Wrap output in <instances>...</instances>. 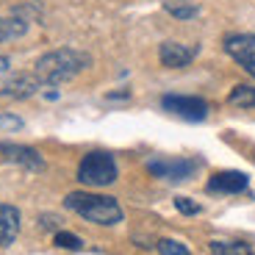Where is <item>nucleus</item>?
I'll return each instance as SVG.
<instances>
[{
    "mask_svg": "<svg viewBox=\"0 0 255 255\" xmlns=\"http://www.w3.org/2000/svg\"><path fill=\"white\" fill-rule=\"evenodd\" d=\"M92 64V58L81 50H72V47H58V50H50L36 61V78L42 83H67L83 72Z\"/></svg>",
    "mask_w": 255,
    "mask_h": 255,
    "instance_id": "1",
    "label": "nucleus"
},
{
    "mask_svg": "<svg viewBox=\"0 0 255 255\" xmlns=\"http://www.w3.org/2000/svg\"><path fill=\"white\" fill-rule=\"evenodd\" d=\"M64 205L70 211H75L78 217L89 219L95 225H117L122 222V208L114 197L106 194H92V191H72L64 197Z\"/></svg>",
    "mask_w": 255,
    "mask_h": 255,
    "instance_id": "2",
    "label": "nucleus"
},
{
    "mask_svg": "<svg viewBox=\"0 0 255 255\" xmlns=\"http://www.w3.org/2000/svg\"><path fill=\"white\" fill-rule=\"evenodd\" d=\"M78 180L83 186H92V189H103V186H111L117 180V161L114 155L95 150V153H86L78 164Z\"/></svg>",
    "mask_w": 255,
    "mask_h": 255,
    "instance_id": "3",
    "label": "nucleus"
},
{
    "mask_svg": "<svg viewBox=\"0 0 255 255\" xmlns=\"http://www.w3.org/2000/svg\"><path fill=\"white\" fill-rule=\"evenodd\" d=\"M161 109L189 122H200L208 117V103L194 95H164L161 97Z\"/></svg>",
    "mask_w": 255,
    "mask_h": 255,
    "instance_id": "4",
    "label": "nucleus"
},
{
    "mask_svg": "<svg viewBox=\"0 0 255 255\" xmlns=\"http://www.w3.org/2000/svg\"><path fill=\"white\" fill-rule=\"evenodd\" d=\"M147 169H150V175H155L161 180L180 183V180H189L191 175L197 172L200 164L191 158H153V161H147Z\"/></svg>",
    "mask_w": 255,
    "mask_h": 255,
    "instance_id": "5",
    "label": "nucleus"
},
{
    "mask_svg": "<svg viewBox=\"0 0 255 255\" xmlns=\"http://www.w3.org/2000/svg\"><path fill=\"white\" fill-rule=\"evenodd\" d=\"M225 53H228L247 75L255 78V36L253 33H230V36L225 39Z\"/></svg>",
    "mask_w": 255,
    "mask_h": 255,
    "instance_id": "6",
    "label": "nucleus"
},
{
    "mask_svg": "<svg viewBox=\"0 0 255 255\" xmlns=\"http://www.w3.org/2000/svg\"><path fill=\"white\" fill-rule=\"evenodd\" d=\"M0 155L8 161V164H17L22 169H31V172H42L45 169V158L25 144H11V141H0Z\"/></svg>",
    "mask_w": 255,
    "mask_h": 255,
    "instance_id": "7",
    "label": "nucleus"
},
{
    "mask_svg": "<svg viewBox=\"0 0 255 255\" xmlns=\"http://www.w3.org/2000/svg\"><path fill=\"white\" fill-rule=\"evenodd\" d=\"M250 186V178L239 169H225V172L211 175L208 183H205V191L211 194H239Z\"/></svg>",
    "mask_w": 255,
    "mask_h": 255,
    "instance_id": "8",
    "label": "nucleus"
},
{
    "mask_svg": "<svg viewBox=\"0 0 255 255\" xmlns=\"http://www.w3.org/2000/svg\"><path fill=\"white\" fill-rule=\"evenodd\" d=\"M194 56H197V47H186V45H178V42H164V45L158 47L161 64L169 67V70H180V67L191 64Z\"/></svg>",
    "mask_w": 255,
    "mask_h": 255,
    "instance_id": "9",
    "label": "nucleus"
},
{
    "mask_svg": "<svg viewBox=\"0 0 255 255\" xmlns=\"http://www.w3.org/2000/svg\"><path fill=\"white\" fill-rule=\"evenodd\" d=\"M42 86V81L36 78V72H22V75H14L11 81L3 86V95L6 97H14V100H22V97H31L36 95V89Z\"/></svg>",
    "mask_w": 255,
    "mask_h": 255,
    "instance_id": "10",
    "label": "nucleus"
},
{
    "mask_svg": "<svg viewBox=\"0 0 255 255\" xmlns=\"http://www.w3.org/2000/svg\"><path fill=\"white\" fill-rule=\"evenodd\" d=\"M17 233H19V211L14 205L0 203V247L14 244Z\"/></svg>",
    "mask_w": 255,
    "mask_h": 255,
    "instance_id": "11",
    "label": "nucleus"
},
{
    "mask_svg": "<svg viewBox=\"0 0 255 255\" xmlns=\"http://www.w3.org/2000/svg\"><path fill=\"white\" fill-rule=\"evenodd\" d=\"M31 28V19L25 14H17V17H6L0 19V42H14V39H22Z\"/></svg>",
    "mask_w": 255,
    "mask_h": 255,
    "instance_id": "12",
    "label": "nucleus"
},
{
    "mask_svg": "<svg viewBox=\"0 0 255 255\" xmlns=\"http://www.w3.org/2000/svg\"><path fill=\"white\" fill-rule=\"evenodd\" d=\"M164 8L178 19H191L200 14V6L194 0H164Z\"/></svg>",
    "mask_w": 255,
    "mask_h": 255,
    "instance_id": "13",
    "label": "nucleus"
},
{
    "mask_svg": "<svg viewBox=\"0 0 255 255\" xmlns=\"http://www.w3.org/2000/svg\"><path fill=\"white\" fill-rule=\"evenodd\" d=\"M228 103L230 106H236V109H255V86L239 83L236 89L228 95Z\"/></svg>",
    "mask_w": 255,
    "mask_h": 255,
    "instance_id": "14",
    "label": "nucleus"
},
{
    "mask_svg": "<svg viewBox=\"0 0 255 255\" xmlns=\"http://www.w3.org/2000/svg\"><path fill=\"white\" fill-rule=\"evenodd\" d=\"M211 255H255V253L244 242H219V239H214L211 242Z\"/></svg>",
    "mask_w": 255,
    "mask_h": 255,
    "instance_id": "15",
    "label": "nucleus"
},
{
    "mask_svg": "<svg viewBox=\"0 0 255 255\" xmlns=\"http://www.w3.org/2000/svg\"><path fill=\"white\" fill-rule=\"evenodd\" d=\"M158 253L161 255H189V247L183 242H175V239H161Z\"/></svg>",
    "mask_w": 255,
    "mask_h": 255,
    "instance_id": "16",
    "label": "nucleus"
},
{
    "mask_svg": "<svg viewBox=\"0 0 255 255\" xmlns=\"http://www.w3.org/2000/svg\"><path fill=\"white\" fill-rule=\"evenodd\" d=\"M53 242H56L58 247H64V250H81V247H83V242H81V239H78L75 233H67V230H58Z\"/></svg>",
    "mask_w": 255,
    "mask_h": 255,
    "instance_id": "17",
    "label": "nucleus"
},
{
    "mask_svg": "<svg viewBox=\"0 0 255 255\" xmlns=\"http://www.w3.org/2000/svg\"><path fill=\"white\" fill-rule=\"evenodd\" d=\"M175 208H178L180 214H189V217H194V214H200V205L194 203L191 197H175Z\"/></svg>",
    "mask_w": 255,
    "mask_h": 255,
    "instance_id": "18",
    "label": "nucleus"
},
{
    "mask_svg": "<svg viewBox=\"0 0 255 255\" xmlns=\"http://www.w3.org/2000/svg\"><path fill=\"white\" fill-rule=\"evenodd\" d=\"M0 128H8V130H19L22 128V120L11 114H0Z\"/></svg>",
    "mask_w": 255,
    "mask_h": 255,
    "instance_id": "19",
    "label": "nucleus"
},
{
    "mask_svg": "<svg viewBox=\"0 0 255 255\" xmlns=\"http://www.w3.org/2000/svg\"><path fill=\"white\" fill-rule=\"evenodd\" d=\"M6 70H8V58L0 56V72H6Z\"/></svg>",
    "mask_w": 255,
    "mask_h": 255,
    "instance_id": "20",
    "label": "nucleus"
}]
</instances>
